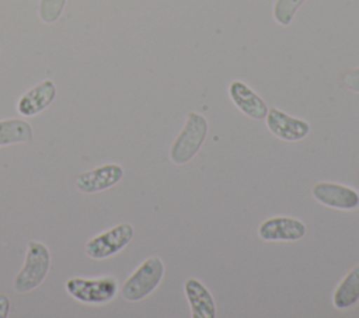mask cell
Masks as SVG:
<instances>
[{
  "instance_id": "cell-7",
  "label": "cell",
  "mask_w": 359,
  "mask_h": 318,
  "mask_svg": "<svg viewBox=\"0 0 359 318\" xmlns=\"http://www.w3.org/2000/svg\"><path fill=\"white\" fill-rule=\"evenodd\" d=\"M122 177L123 168L119 164L108 163L81 172L76 179V188L83 193H95L112 188Z\"/></svg>"
},
{
  "instance_id": "cell-16",
  "label": "cell",
  "mask_w": 359,
  "mask_h": 318,
  "mask_svg": "<svg viewBox=\"0 0 359 318\" xmlns=\"http://www.w3.org/2000/svg\"><path fill=\"white\" fill-rule=\"evenodd\" d=\"M67 0H39L38 15L45 24H53L63 13Z\"/></svg>"
},
{
  "instance_id": "cell-1",
  "label": "cell",
  "mask_w": 359,
  "mask_h": 318,
  "mask_svg": "<svg viewBox=\"0 0 359 318\" xmlns=\"http://www.w3.org/2000/svg\"><path fill=\"white\" fill-rule=\"evenodd\" d=\"M49 268L50 252L48 247L41 241L31 240L27 245L24 265L13 282L14 290L17 293H28L36 289L45 280Z\"/></svg>"
},
{
  "instance_id": "cell-12",
  "label": "cell",
  "mask_w": 359,
  "mask_h": 318,
  "mask_svg": "<svg viewBox=\"0 0 359 318\" xmlns=\"http://www.w3.org/2000/svg\"><path fill=\"white\" fill-rule=\"evenodd\" d=\"M184 290L192 311V318H215L216 317L215 300L210 291L206 289V286L201 280L195 277L187 279L184 284Z\"/></svg>"
},
{
  "instance_id": "cell-11",
  "label": "cell",
  "mask_w": 359,
  "mask_h": 318,
  "mask_svg": "<svg viewBox=\"0 0 359 318\" xmlns=\"http://www.w3.org/2000/svg\"><path fill=\"white\" fill-rule=\"evenodd\" d=\"M229 95L234 105L247 116L262 120L268 113V106L264 99L252 91L245 83L240 80H234L229 85Z\"/></svg>"
},
{
  "instance_id": "cell-18",
  "label": "cell",
  "mask_w": 359,
  "mask_h": 318,
  "mask_svg": "<svg viewBox=\"0 0 359 318\" xmlns=\"http://www.w3.org/2000/svg\"><path fill=\"white\" fill-rule=\"evenodd\" d=\"M10 311V300L6 294H0V318H7Z\"/></svg>"
},
{
  "instance_id": "cell-9",
  "label": "cell",
  "mask_w": 359,
  "mask_h": 318,
  "mask_svg": "<svg viewBox=\"0 0 359 318\" xmlns=\"http://www.w3.org/2000/svg\"><path fill=\"white\" fill-rule=\"evenodd\" d=\"M304 234L306 226L303 221L287 216L266 219L258 227V235L265 241H297Z\"/></svg>"
},
{
  "instance_id": "cell-17",
  "label": "cell",
  "mask_w": 359,
  "mask_h": 318,
  "mask_svg": "<svg viewBox=\"0 0 359 318\" xmlns=\"http://www.w3.org/2000/svg\"><path fill=\"white\" fill-rule=\"evenodd\" d=\"M342 83L348 90L359 92V67L346 71L342 76Z\"/></svg>"
},
{
  "instance_id": "cell-15",
  "label": "cell",
  "mask_w": 359,
  "mask_h": 318,
  "mask_svg": "<svg viewBox=\"0 0 359 318\" xmlns=\"http://www.w3.org/2000/svg\"><path fill=\"white\" fill-rule=\"evenodd\" d=\"M304 3V0H275L272 15L275 21L280 25H289L297 11V8Z\"/></svg>"
},
{
  "instance_id": "cell-8",
  "label": "cell",
  "mask_w": 359,
  "mask_h": 318,
  "mask_svg": "<svg viewBox=\"0 0 359 318\" xmlns=\"http://www.w3.org/2000/svg\"><path fill=\"white\" fill-rule=\"evenodd\" d=\"M265 119L269 132L286 141L302 140L310 132V125L306 120L290 116L278 108H268Z\"/></svg>"
},
{
  "instance_id": "cell-3",
  "label": "cell",
  "mask_w": 359,
  "mask_h": 318,
  "mask_svg": "<svg viewBox=\"0 0 359 318\" xmlns=\"http://www.w3.org/2000/svg\"><path fill=\"white\" fill-rule=\"evenodd\" d=\"M164 276V263L154 255L144 259L137 269L125 280L121 293L128 301H140L147 297L161 282Z\"/></svg>"
},
{
  "instance_id": "cell-13",
  "label": "cell",
  "mask_w": 359,
  "mask_h": 318,
  "mask_svg": "<svg viewBox=\"0 0 359 318\" xmlns=\"http://www.w3.org/2000/svg\"><path fill=\"white\" fill-rule=\"evenodd\" d=\"M358 300H359V263L346 273V276L335 289L332 296V304L337 310H346L353 304H356Z\"/></svg>"
},
{
  "instance_id": "cell-2",
  "label": "cell",
  "mask_w": 359,
  "mask_h": 318,
  "mask_svg": "<svg viewBox=\"0 0 359 318\" xmlns=\"http://www.w3.org/2000/svg\"><path fill=\"white\" fill-rule=\"evenodd\" d=\"M208 134V120L203 115L191 111L187 116L182 130L174 139L170 148V158L172 163L181 165L194 158L202 147Z\"/></svg>"
},
{
  "instance_id": "cell-4",
  "label": "cell",
  "mask_w": 359,
  "mask_h": 318,
  "mask_svg": "<svg viewBox=\"0 0 359 318\" xmlns=\"http://www.w3.org/2000/svg\"><path fill=\"white\" fill-rule=\"evenodd\" d=\"M66 291L77 301L84 304H107L118 291V282L111 276L97 279L70 277L66 282Z\"/></svg>"
},
{
  "instance_id": "cell-6",
  "label": "cell",
  "mask_w": 359,
  "mask_h": 318,
  "mask_svg": "<svg viewBox=\"0 0 359 318\" xmlns=\"http://www.w3.org/2000/svg\"><path fill=\"white\" fill-rule=\"evenodd\" d=\"M313 198L324 206L339 210H355L359 207V192L351 186L335 182H318L311 189Z\"/></svg>"
},
{
  "instance_id": "cell-14",
  "label": "cell",
  "mask_w": 359,
  "mask_h": 318,
  "mask_svg": "<svg viewBox=\"0 0 359 318\" xmlns=\"http://www.w3.org/2000/svg\"><path fill=\"white\" fill-rule=\"evenodd\" d=\"M32 136V127L24 119L11 118L0 120V147L17 143H29Z\"/></svg>"
},
{
  "instance_id": "cell-10",
  "label": "cell",
  "mask_w": 359,
  "mask_h": 318,
  "mask_svg": "<svg viewBox=\"0 0 359 318\" xmlns=\"http://www.w3.org/2000/svg\"><path fill=\"white\" fill-rule=\"evenodd\" d=\"M56 98V85L52 80L46 78L25 91L18 102L17 109L22 116H34L48 108Z\"/></svg>"
},
{
  "instance_id": "cell-5",
  "label": "cell",
  "mask_w": 359,
  "mask_h": 318,
  "mask_svg": "<svg viewBox=\"0 0 359 318\" xmlns=\"http://www.w3.org/2000/svg\"><path fill=\"white\" fill-rule=\"evenodd\" d=\"M135 230L129 223L116 224L86 242V254L93 259H107L122 251L133 238Z\"/></svg>"
}]
</instances>
